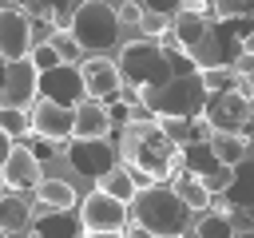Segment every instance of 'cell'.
Instances as JSON below:
<instances>
[{"mask_svg":"<svg viewBox=\"0 0 254 238\" xmlns=\"http://www.w3.org/2000/svg\"><path fill=\"white\" fill-rule=\"evenodd\" d=\"M0 178H4V186H12V190H28V186L40 182V163L16 143V147L8 151V159H4V167H0Z\"/></svg>","mask_w":254,"mask_h":238,"instance_id":"cell-16","label":"cell"},{"mask_svg":"<svg viewBox=\"0 0 254 238\" xmlns=\"http://www.w3.org/2000/svg\"><path fill=\"white\" fill-rule=\"evenodd\" d=\"M115 67H119L123 87H131V91H147V87L167 83V79L179 75V71H190V63H187L179 52H167L159 40H143V36L123 44Z\"/></svg>","mask_w":254,"mask_h":238,"instance_id":"cell-2","label":"cell"},{"mask_svg":"<svg viewBox=\"0 0 254 238\" xmlns=\"http://www.w3.org/2000/svg\"><path fill=\"white\" fill-rule=\"evenodd\" d=\"M75 67H79L83 99H99V103H107V99L123 87L119 67H115V60H107V56H87V60H83V63H75Z\"/></svg>","mask_w":254,"mask_h":238,"instance_id":"cell-10","label":"cell"},{"mask_svg":"<svg viewBox=\"0 0 254 238\" xmlns=\"http://www.w3.org/2000/svg\"><path fill=\"white\" fill-rule=\"evenodd\" d=\"M230 238H254V230H234Z\"/></svg>","mask_w":254,"mask_h":238,"instance_id":"cell-39","label":"cell"},{"mask_svg":"<svg viewBox=\"0 0 254 238\" xmlns=\"http://www.w3.org/2000/svg\"><path fill=\"white\" fill-rule=\"evenodd\" d=\"M83 238H123V230H95V234H83Z\"/></svg>","mask_w":254,"mask_h":238,"instance_id":"cell-38","label":"cell"},{"mask_svg":"<svg viewBox=\"0 0 254 238\" xmlns=\"http://www.w3.org/2000/svg\"><path fill=\"white\" fill-rule=\"evenodd\" d=\"M48 48L60 56V63H79V44L71 40V32L67 28H56V32H48Z\"/></svg>","mask_w":254,"mask_h":238,"instance_id":"cell-24","label":"cell"},{"mask_svg":"<svg viewBox=\"0 0 254 238\" xmlns=\"http://www.w3.org/2000/svg\"><path fill=\"white\" fill-rule=\"evenodd\" d=\"M230 234H234V218H226V214L202 210L194 222V238H230Z\"/></svg>","mask_w":254,"mask_h":238,"instance_id":"cell-23","label":"cell"},{"mask_svg":"<svg viewBox=\"0 0 254 238\" xmlns=\"http://www.w3.org/2000/svg\"><path fill=\"white\" fill-rule=\"evenodd\" d=\"M139 16H143L139 0H123V4L115 8V20H119V24H139Z\"/></svg>","mask_w":254,"mask_h":238,"instance_id":"cell-34","label":"cell"},{"mask_svg":"<svg viewBox=\"0 0 254 238\" xmlns=\"http://www.w3.org/2000/svg\"><path fill=\"white\" fill-rule=\"evenodd\" d=\"M250 107H254V99H246V95H238V91L230 87V91L206 95V103H202V123H206L210 131L246 135V131H250V115H254Z\"/></svg>","mask_w":254,"mask_h":238,"instance_id":"cell-6","label":"cell"},{"mask_svg":"<svg viewBox=\"0 0 254 238\" xmlns=\"http://www.w3.org/2000/svg\"><path fill=\"white\" fill-rule=\"evenodd\" d=\"M71 40L79 44V52H91L99 56L103 48H115L119 44V20H115V8L107 0H83L67 24Z\"/></svg>","mask_w":254,"mask_h":238,"instance_id":"cell-5","label":"cell"},{"mask_svg":"<svg viewBox=\"0 0 254 238\" xmlns=\"http://www.w3.org/2000/svg\"><path fill=\"white\" fill-rule=\"evenodd\" d=\"M28 131L52 143H67L71 139V107L52 103V99H36L28 111Z\"/></svg>","mask_w":254,"mask_h":238,"instance_id":"cell-11","label":"cell"},{"mask_svg":"<svg viewBox=\"0 0 254 238\" xmlns=\"http://www.w3.org/2000/svg\"><path fill=\"white\" fill-rule=\"evenodd\" d=\"M198 79H202L206 95H218V91H230L234 87V71L230 67H206V71H198Z\"/></svg>","mask_w":254,"mask_h":238,"instance_id":"cell-26","label":"cell"},{"mask_svg":"<svg viewBox=\"0 0 254 238\" xmlns=\"http://www.w3.org/2000/svg\"><path fill=\"white\" fill-rule=\"evenodd\" d=\"M32 48V20L28 12H20L16 4L0 8V60L12 63V60H24Z\"/></svg>","mask_w":254,"mask_h":238,"instance_id":"cell-12","label":"cell"},{"mask_svg":"<svg viewBox=\"0 0 254 238\" xmlns=\"http://www.w3.org/2000/svg\"><path fill=\"white\" fill-rule=\"evenodd\" d=\"M127 206H131V222H139L151 238H183L190 226V210L183 206V198L167 182L139 186Z\"/></svg>","mask_w":254,"mask_h":238,"instance_id":"cell-3","label":"cell"},{"mask_svg":"<svg viewBox=\"0 0 254 238\" xmlns=\"http://www.w3.org/2000/svg\"><path fill=\"white\" fill-rule=\"evenodd\" d=\"M175 194L183 198V206H187L190 214H202V210L210 206V190H202V182H198V178H190V175L175 178Z\"/></svg>","mask_w":254,"mask_h":238,"instance_id":"cell-22","label":"cell"},{"mask_svg":"<svg viewBox=\"0 0 254 238\" xmlns=\"http://www.w3.org/2000/svg\"><path fill=\"white\" fill-rule=\"evenodd\" d=\"M28 63H32L36 71H48V67H56V63H60V56L48 48V40H40V44H32V48H28Z\"/></svg>","mask_w":254,"mask_h":238,"instance_id":"cell-29","label":"cell"},{"mask_svg":"<svg viewBox=\"0 0 254 238\" xmlns=\"http://www.w3.org/2000/svg\"><path fill=\"white\" fill-rule=\"evenodd\" d=\"M28 226H32V238H75V234H83L79 218L71 210H48V206H36Z\"/></svg>","mask_w":254,"mask_h":238,"instance_id":"cell-15","label":"cell"},{"mask_svg":"<svg viewBox=\"0 0 254 238\" xmlns=\"http://www.w3.org/2000/svg\"><path fill=\"white\" fill-rule=\"evenodd\" d=\"M36 163H48V159H56V155H64V143H52V139H40V135H24V143H20Z\"/></svg>","mask_w":254,"mask_h":238,"instance_id":"cell-25","label":"cell"},{"mask_svg":"<svg viewBox=\"0 0 254 238\" xmlns=\"http://www.w3.org/2000/svg\"><path fill=\"white\" fill-rule=\"evenodd\" d=\"M0 75H4V60H0Z\"/></svg>","mask_w":254,"mask_h":238,"instance_id":"cell-41","label":"cell"},{"mask_svg":"<svg viewBox=\"0 0 254 238\" xmlns=\"http://www.w3.org/2000/svg\"><path fill=\"white\" fill-rule=\"evenodd\" d=\"M139 8H143V12H155V16H167V20H171V16L179 12V0H139Z\"/></svg>","mask_w":254,"mask_h":238,"instance_id":"cell-33","label":"cell"},{"mask_svg":"<svg viewBox=\"0 0 254 238\" xmlns=\"http://www.w3.org/2000/svg\"><path fill=\"white\" fill-rule=\"evenodd\" d=\"M214 16L218 20H238V16H250V0H210Z\"/></svg>","mask_w":254,"mask_h":238,"instance_id":"cell-30","label":"cell"},{"mask_svg":"<svg viewBox=\"0 0 254 238\" xmlns=\"http://www.w3.org/2000/svg\"><path fill=\"white\" fill-rule=\"evenodd\" d=\"M95 182H99L95 190H103V194H111V198H119V202H131V198H135V190H139L127 167H111V171H107V175H99Z\"/></svg>","mask_w":254,"mask_h":238,"instance_id":"cell-20","label":"cell"},{"mask_svg":"<svg viewBox=\"0 0 254 238\" xmlns=\"http://www.w3.org/2000/svg\"><path fill=\"white\" fill-rule=\"evenodd\" d=\"M0 194H8V186H4V178H0Z\"/></svg>","mask_w":254,"mask_h":238,"instance_id":"cell-40","label":"cell"},{"mask_svg":"<svg viewBox=\"0 0 254 238\" xmlns=\"http://www.w3.org/2000/svg\"><path fill=\"white\" fill-rule=\"evenodd\" d=\"M230 71H234V75H254V52H250V48H242V52L234 56Z\"/></svg>","mask_w":254,"mask_h":238,"instance_id":"cell-35","label":"cell"},{"mask_svg":"<svg viewBox=\"0 0 254 238\" xmlns=\"http://www.w3.org/2000/svg\"><path fill=\"white\" fill-rule=\"evenodd\" d=\"M179 12H183V16H202V20H210V16H214L210 0H179Z\"/></svg>","mask_w":254,"mask_h":238,"instance_id":"cell-32","label":"cell"},{"mask_svg":"<svg viewBox=\"0 0 254 238\" xmlns=\"http://www.w3.org/2000/svg\"><path fill=\"white\" fill-rule=\"evenodd\" d=\"M119 159L131 171L135 186H151V182H175L187 175L183 163V147H175L155 119H127L119 131Z\"/></svg>","mask_w":254,"mask_h":238,"instance_id":"cell-1","label":"cell"},{"mask_svg":"<svg viewBox=\"0 0 254 238\" xmlns=\"http://www.w3.org/2000/svg\"><path fill=\"white\" fill-rule=\"evenodd\" d=\"M64 159L71 163L75 175L99 178V175H107V171L115 167V147H111L107 139H67Z\"/></svg>","mask_w":254,"mask_h":238,"instance_id":"cell-8","label":"cell"},{"mask_svg":"<svg viewBox=\"0 0 254 238\" xmlns=\"http://www.w3.org/2000/svg\"><path fill=\"white\" fill-rule=\"evenodd\" d=\"M79 230L83 234H95V230H123L127 226V202L103 194V190H91L83 202H79Z\"/></svg>","mask_w":254,"mask_h":238,"instance_id":"cell-9","label":"cell"},{"mask_svg":"<svg viewBox=\"0 0 254 238\" xmlns=\"http://www.w3.org/2000/svg\"><path fill=\"white\" fill-rule=\"evenodd\" d=\"M0 238H8V234H4V230H0Z\"/></svg>","mask_w":254,"mask_h":238,"instance_id":"cell-42","label":"cell"},{"mask_svg":"<svg viewBox=\"0 0 254 238\" xmlns=\"http://www.w3.org/2000/svg\"><path fill=\"white\" fill-rule=\"evenodd\" d=\"M123 238H151V234H147L139 222H127V226H123Z\"/></svg>","mask_w":254,"mask_h":238,"instance_id":"cell-36","label":"cell"},{"mask_svg":"<svg viewBox=\"0 0 254 238\" xmlns=\"http://www.w3.org/2000/svg\"><path fill=\"white\" fill-rule=\"evenodd\" d=\"M36 99H40V71L28 63V56L4 63V75H0V107L28 111Z\"/></svg>","mask_w":254,"mask_h":238,"instance_id":"cell-7","label":"cell"},{"mask_svg":"<svg viewBox=\"0 0 254 238\" xmlns=\"http://www.w3.org/2000/svg\"><path fill=\"white\" fill-rule=\"evenodd\" d=\"M75 238H83V234H75Z\"/></svg>","mask_w":254,"mask_h":238,"instance_id":"cell-43","label":"cell"},{"mask_svg":"<svg viewBox=\"0 0 254 238\" xmlns=\"http://www.w3.org/2000/svg\"><path fill=\"white\" fill-rule=\"evenodd\" d=\"M0 131H4L8 139H24V135H28V111L0 107Z\"/></svg>","mask_w":254,"mask_h":238,"instance_id":"cell-28","label":"cell"},{"mask_svg":"<svg viewBox=\"0 0 254 238\" xmlns=\"http://www.w3.org/2000/svg\"><path fill=\"white\" fill-rule=\"evenodd\" d=\"M32 190H36V202L48 210H71L75 206V186L64 178H40Z\"/></svg>","mask_w":254,"mask_h":238,"instance_id":"cell-19","label":"cell"},{"mask_svg":"<svg viewBox=\"0 0 254 238\" xmlns=\"http://www.w3.org/2000/svg\"><path fill=\"white\" fill-rule=\"evenodd\" d=\"M40 99L75 107L83 99V83H79V67L75 63H56L48 71H40Z\"/></svg>","mask_w":254,"mask_h":238,"instance_id":"cell-13","label":"cell"},{"mask_svg":"<svg viewBox=\"0 0 254 238\" xmlns=\"http://www.w3.org/2000/svg\"><path fill=\"white\" fill-rule=\"evenodd\" d=\"M16 147V139H8L4 131H0V167H4V159H8V151Z\"/></svg>","mask_w":254,"mask_h":238,"instance_id":"cell-37","label":"cell"},{"mask_svg":"<svg viewBox=\"0 0 254 238\" xmlns=\"http://www.w3.org/2000/svg\"><path fill=\"white\" fill-rule=\"evenodd\" d=\"M167 28H171L167 16H155V12H143V16H139V32H143V40H159Z\"/></svg>","mask_w":254,"mask_h":238,"instance_id":"cell-31","label":"cell"},{"mask_svg":"<svg viewBox=\"0 0 254 238\" xmlns=\"http://www.w3.org/2000/svg\"><path fill=\"white\" fill-rule=\"evenodd\" d=\"M206 151L218 167H238L250 159V135H230V131H210L206 135Z\"/></svg>","mask_w":254,"mask_h":238,"instance_id":"cell-18","label":"cell"},{"mask_svg":"<svg viewBox=\"0 0 254 238\" xmlns=\"http://www.w3.org/2000/svg\"><path fill=\"white\" fill-rule=\"evenodd\" d=\"M190 178H198L202 190L222 194V190H230V182H234V167H214V171H206V175H190Z\"/></svg>","mask_w":254,"mask_h":238,"instance_id":"cell-27","label":"cell"},{"mask_svg":"<svg viewBox=\"0 0 254 238\" xmlns=\"http://www.w3.org/2000/svg\"><path fill=\"white\" fill-rule=\"evenodd\" d=\"M111 115H107V103L99 99H79L71 107V139H107L111 135Z\"/></svg>","mask_w":254,"mask_h":238,"instance_id":"cell-14","label":"cell"},{"mask_svg":"<svg viewBox=\"0 0 254 238\" xmlns=\"http://www.w3.org/2000/svg\"><path fill=\"white\" fill-rule=\"evenodd\" d=\"M79 4L83 0H20L16 8L20 12H32L28 20H40V24H48V32H56V28H67L71 24V16H75Z\"/></svg>","mask_w":254,"mask_h":238,"instance_id":"cell-17","label":"cell"},{"mask_svg":"<svg viewBox=\"0 0 254 238\" xmlns=\"http://www.w3.org/2000/svg\"><path fill=\"white\" fill-rule=\"evenodd\" d=\"M28 218H32V206H28L20 194H0V230H4V234L24 230Z\"/></svg>","mask_w":254,"mask_h":238,"instance_id":"cell-21","label":"cell"},{"mask_svg":"<svg viewBox=\"0 0 254 238\" xmlns=\"http://www.w3.org/2000/svg\"><path fill=\"white\" fill-rule=\"evenodd\" d=\"M202 103H206V87L194 67L171 75L159 87L139 91V107L151 119H194V115H202Z\"/></svg>","mask_w":254,"mask_h":238,"instance_id":"cell-4","label":"cell"}]
</instances>
